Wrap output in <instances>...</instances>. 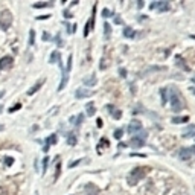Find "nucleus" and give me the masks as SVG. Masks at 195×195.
<instances>
[{"instance_id": "11", "label": "nucleus", "mask_w": 195, "mask_h": 195, "mask_svg": "<svg viewBox=\"0 0 195 195\" xmlns=\"http://www.w3.org/2000/svg\"><path fill=\"white\" fill-rule=\"evenodd\" d=\"M55 143H57V134H52L50 137L46 139V143H44V146H43L44 152H47L49 148H50V145H55Z\"/></svg>"}, {"instance_id": "45", "label": "nucleus", "mask_w": 195, "mask_h": 195, "mask_svg": "<svg viewBox=\"0 0 195 195\" xmlns=\"http://www.w3.org/2000/svg\"><path fill=\"white\" fill-rule=\"evenodd\" d=\"M2 194H3V189H2V188H0V195H2Z\"/></svg>"}, {"instance_id": "25", "label": "nucleus", "mask_w": 195, "mask_h": 195, "mask_svg": "<svg viewBox=\"0 0 195 195\" xmlns=\"http://www.w3.org/2000/svg\"><path fill=\"white\" fill-rule=\"evenodd\" d=\"M134 137H137V139H140V140H146V137H148V134H146V131H143V130H142V131H139L137 134H134Z\"/></svg>"}, {"instance_id": "2", "label": "nucleus", "mask_w": 195, "mask_h": 195, "mask_svg": "<svg viewBox=\"0 0 195 195\" xmlns=\"http://www.w3.org/2000/svg\"><path fill=\"white\" fill-rule=\"evenodd\" d=\"M149 171L151 169L148 166H137V168H134V169L130 172V175H128V185H131V186L137 185L142 178H145L148 175Z\"/></svg>"}, {"instance_id": "7", "label": "nucleus", "mask_w": 195, "mask_h": 195, "mask_svg": "<svg viewBox=\"0 0 195 195\" xmlns=\"http://www.w3.org/2000/svg\"><path fill=\"white\" fill-rule=\"evenodd\" d=\"M92 95H93V92H92V90H88V88H85V87H81V88H78L76 92H75V96H76L78 99L90 98Z\"/></svg>"}, {"instance_id": "9", "label": "nucleus", "mask_w": 195, "mask_h": 195, "mask_svg": "<svg viewBox=\"0 0 195 195\" xmlns=\"http://www.w3.org/2000/svg\"><path fill=\"white\" fill-rule=\"evenodd\" d=\"M12 64H14V60H12V57H3L2 60H0V69L2 70H6V69H11Z\"/></svg>"}, {"instance_id": "8", "label": "nucleus", "mask_w": 195, "mask_h": 195, "mask_svg": "<svg viewBox=\"0 0 195 195\" xmlns=\"http://www.w3.org/2000/svg\"><path fill=\"white\" fill-rule=\"evenodd\" d=\"M139 131H142V124H140L139 121L130 122V125H128V133H130V134H137Z\"/></svg>"}, {"instance_id": "40", "label": "nucleus", "mask_w": 195, "mask_h": 195, "mask_svg": "<svg viewBox=\"0 0 195 195\" xmlns=\"http://www.w3.org/2000/svg\"><path fill=\"white\" fill-rule=\"evenodd\" d=\"M102 127V119H98V128Z\"/></svg>"}, {"instance_id": "1", "label": "nucleus", "mask_w": 195, "mask_h": 195, "mask_svg": "<svg viewBox=\"0 0 195 195\" xmlns=\"http://www.w3.org/2000/svg\"><path fill=\"white\" fill-rule=\"evenodd\" d=\"M168 93H169V96H168V99H169L171 102V108L172 111H180V110H183L185 108V99L181 98V93L178 92V88L175 87H171L169 90H168Z\"/></svg>"}, {"instance_id": "36", "label": "nucleus", "mask_w": 195, "mask_h": 195, "mask_svg": "<svg viewBox=\"0 0 195 195\" xmlns=\"http://www.w3.org/2000/svg\"><path fill=\"white\" fill-rule=\"evenodd\" d=\"M101 146H105V145H108V140L107 139H101V143H99Z\"/></svg>"}, {"instance_id": "46", "label": "nucleus", "mask_w": 195, "mask_h": 195, "mask_svg": "<svg viewBox=\"0 0 195 195\" xmlns=\"http://www.w3.org/2000/svg\"><path fill=\"white\" fill-rule=\"evenodd\" d=\"M2 110H3V107H2V105H0V113H2Z\"/></svg>"}, {"instance_id": "42", "label": "nucleus", "mask_w": 195, "mask_h": 195, "mask_svg": "<svg viewBox=\"0 0 195 195\" xmlns=\"http://www.w3.org/2000/svg\"><path fill=\"white\" fill-rule=\"evenodd\" d=\"M3 95H5V92H2V90H0V98H3Z\"/></svg>"}, {"instance_id": "4", "label": "nucleus", "mask_w": 195, "mask_h": 195, "mask_svg": "<svg viewBox=\"0 0 195 195\" xmlns=\"http://www.w3.org/2000/svg\"><path fill=\"white\" fill-rule=\"evenodd\" d=\"M171 8V5L165 2V0H160V2H152L151 3V9H157L159 12H166L168 9Z\"/></svg>"}, {"instance_id": "14", "label": "nucleus", "mask_w": 195, "mask_h": 195, "mask_svg": "<svg viewBox=\"0 0 195 195\" xmlns=\"http://www.w3.org/2000/svg\"><path fill=\"white\" fill-rule=\"evenodd\" d=\"M175 63H177V66H178V67H181L185 72H189V66L185 63V60L181 58L180 55H177V57H175Z\"/></svg>"}, {"instance_id": "41", "label": "nucleus", "mask_w": 195, "mask_h": 195, "mask_svg": "<svg viewBox=\"0 0 195 195\" xmlns=\"http://www.w3.org/2000/svg\"><path fill=\"white\" fill-rule=\"evenodd\" d=\"M191 92H192V93L195 95V87H191Z\"/></svg>"}, {"instance_id": "12", "label": "nucleus", "mask_w": 195, "mask_h": 195, "mask_svg": "<svg viewBox=\"0 0 195 195\" xmlns=\"http://www.w3.org/2000/svg\"><path fill=\"white\" fill-rule=\"evenodd\" d=\"M85 194L87 195H99V189L93 183H88V185H85Z\"/></svg>"}, {"instance_id": "17", "label": "nucleus", "mask_w": 195, "mask_h": 195, "mask_svg": "<svg viewBox=\"0 0 195 195\" xmlns=\"http://www.w3.org/2000/svg\"><path fill=\"white\" fill-rule=\"evenodd\" d=\"M96 84V75H90L87 78H84V85H95Z\"/></svg>"}, {"instance_id": "23", "label": "nucleus", "mask_w": 195, "mask_h": 195, "mask_svg": "<svg viewBox=\"0 0 195 195\" xmlns=\"http://www.w3.org/2000/svg\"><path fill=\"white\" fill-rule=\"evenodd\" d=\"M159 70H166V67H165V66H154V67H148V69H145V73H148V72H159Z\"/></svg>"}, {"instance_id": "20", "label": "nucleus", "mask_w": 195, "mask_h": 195, "mask_svg": "<svg viewBox=\"0 0 195 195\" xmlns=\"http://www.w3.org/2000/svg\"><path fill=\"white\" fill-rule=\"evenodd\" d=\"M67 143H69L70 146H75V145H76V136H75L73 133H69V134H67Z\"/></svg>"}, {"instance_id": "10", "label": "nucleus", "mask_w": 195, "mask_h": 195, "mask_svg": "<svg viewBox=\"0 0 195 195\" xmlns=\"http://www.w3.org/2000/svg\"><path fill=\"white\" fill-rule=\"evenodd\" d=\"M107 111L108 114H111L114 119H121L122 118V110H119L118 107H114V105H107Z\"/></svg>"}, {"instance_id": "38", "label": "nucleus", "mask_w": 195, "mask_h": 195, "mask_svg": "<svg viewBox=\"0 0 195 195\" xmlns=\"http://www.w3.org/2000/svg\"><path fill=\"white\" fill-rule=\"evenodd\" d=\"M43 40H46V41H47V40H50V37H49V34H47V32H44V34H43Z\"/></svg>"}, {"instance_id": "37", "label": "nucleus", "mask_w": 195, "mask_h": 195, "mask_svg": "<svg viewBox=\"0 0 195 195\" xmlns=\"http://www.w3.org/2000/svg\"><path fill=\"white\" fill-rule=\"evenodd\" d=\"M119 73H121V76H122V78H125V76H127V70H125V69H119Z\"/></svg>"}, {"instance_id": "5", "label": "nucleus", "mask_w": 195, "mask_h": 195, "mask_svg": "<svg viewBox=\"0 0 195 195\" xmlns=\"http://www.w3.org/2000/svg\"><path fill=\"white\" fill-rule=\"evenodd\" d=\"M194 155H195V146L183 148L180 151V159L181 160H191V159H194Z\"/></svg>"}, {"instance_id": "34", "label": "nucleus", "mask_w": 195, "mask_h": 195, "mask_svg": "<svg viewBox=\"0 0 195 195\" xmlns=\"http://www.w3.org/2000/svg\"><path fill=\"white\" fill-rule=\"evenodd\" d=\"M102 15H104V17H111V15H113V12L108 11V9H104V11H102Z\"/></svg>"}, {"instance_id": "13", "label": "nucleus", "mask_w": 195, "mask_h": 195, "mask_svg": "<svg viewBox=\"0 0 195 195\" xmlns=\"http://www.w3.org/2000/svg\"><path fill=\"white\" fill-rule=\"evenodd\" d=\"M183 137L186 139H191V137H195V125H189L185 131H183Z\"/></svg>"}, {"instance_id": "27", "label": "nucleus", "mask_w": 195, "mask_h": 195, "mask_svg": "<svg viewBox=\"0 0 195 195\" xmlns=\"http://www.w3.org/2000/svg\"><path fill=\"white\" fill-rule=\"evenodd\" d=\"M20 108H21V104L18 102V104H15V105H12V107H11V108H9L8 111H9V113H14V111H17V110H20Z\"/></svg>"}, {"instance_id": "31", "label": "nucleus", "mask_w": 195, "mask_h": 195, "mask_svg": "<svg viewBox=\"0 0 195 195\" xmlns=\"http://www.w3.org/2000/svg\"><path fill=\"white\" fill-rule=\"evenodd\" d=\"M122 134H124V130H121V128L114 131V137H116V139H121V137H122Z\"/></svg>"}, {"instance_id": "29", "label": "nucleus", "mask_w": 195, "mask_h": 195, "mask_svg": "<svg viewBox=\"0 0 195 195\" xmlns=\"http://www.w3.org/2000/svg\"><path fill=\"white\" fill-rule=\"evenodd\" d=\"M60 174H61V163H58V165H57V172H55V177H54V180H55V181L58 180Z\"/></svg>"}, {"instance_id": "22", "label": "nucleus", "mask_w": 195, "mask_h": 195, "mask_svg": "<svg viewBox=\"0 0 195 195\" xmlns=\"http://www.w3.org/2000/svg\"><path fill=\"white\" fill-rule=\"evenodd\" d=\"M49 63H60V52H52L50 54V60H49Z\"/></svg>"}, {"instance_id": "21", "label": "nucleus", "mask_w": 195, "mask_h": 195, "mask_svg": "<svg viewBox=\"0 0 195 195\" xmlns=\"http://www.w3.org/2000/svg\"><path fill=\"white\" fill-rule=\"evenodd\" d=\"M104 34H105V38L108 40L110 38V35H111V28H110V23H104Z\"/></svg>"}, {"instance_id": "15", "label": "nucleus", "mask_w": 195, "mask_h": 195, "mask_svg": "<svg viewBox=\"0 0 195 195\" xmlns=\"http://www.w3.org/2000/svg\"><path fill=\"white\" fill-rule=\"evenodd\" d=\"M130 143H131L133 145V148H142V146H143L145 145V142L143 140H140V139H137V137H131V140H130Z\"/></svg>"}, {"instance_id": "6", "label": "nucleus", "mask_w": 195, "mask_h": 195, "mask_svg": "<svg viewBox=\"0 0 195 195\" xmlns=\"http://www.w3.org/2000/svg\"><path fill=\"white\" fill-rule=\"evenodd\" d=\"M95 11H96V5L93 6L92 17H90V20L85 23V28H84V37H87V35H88V32H90V31H93V28H95Z\"/></svg>"}, {"instance_id": "33", "label": "nucleus", "mask_w": 195, "mask_h": 195, "mask_svg": "<svg viewBox=\"0 0 195 195\" xmlns=\"http://www.w3.org/2000/svg\"><path fill=\"white\" fill-rule=\"evenodd\" d=\"M34 37H35V32L31 29V32H29V44H31V46L34 44Z\"/></svg>"}, {"instance_id": "19", "label": "nucleus", "mask_w": 195, "mask_h": 195, "mask_svg": "<svg viewBox=\"0 0 195 195\" xmlns=\"http://www.w3.org/2000/svg\"><path fill=\"white\" fill-rule=\"evenodd\" d=\"M85 110H87V114H88V116H93V114L96 113V110H95V104H93V102H88V104H87V107H85Z\"/></svg>"}, {"instance_id": "16", "label": "nucleus", "mask_w": 195, "mask_h": 195, "mask_svg": "<svg viewBox=\"0 0 195 195\" xmlns=\"http://www.w3.org/2000/svg\"><path fill=\"white\" fill-rule=\"evenodd\" d=\"M43 84H44V79H40V81H38V82H37L32 88H29V90H28V95L31 96V95H34L35 92H38V90L41 88V85H43Z\"/></svg>"}, {"instance_id": "3", "label": "nucleus", "mask_w": 195, "mask_h": 195, "mask_svg": "<svg viewBox=\"0 0 195 195\" xmlns=\"http://www.w3.org/2000/svg\"><path fill=\"white\" fill-rule=\"evenodd\" d=\"M11 24H12V14H11V11H8V9L0 11V29H2V31H8Z\"/></svg>"}, {"instance_id": "24", "label": "nucleus", "mask_w": 195, "mask_h": 195, "mask_svg": "<svg viewBox=\"0 0 195 195\" xmlns=\"http://www.w3.org/2000/svg\"><path fill=\"white\" fill-rule=\"evenodd\" d=\"M188 121H189V116H183V118H174V119H172L174 124H185V122H188Z\"/></svg>"}, {"instance_id": "18", "label": "nucleus", "mask_w": 195, "mask_h": 195, "mask_svg": "<svg viewBox=\"0 0 195 195\" xmlns=\"http://www.w3.org/2000/svg\"><path fill=\"white\" fill-rule=\"evenodd\" d=\"M124 37H127V38H134V37H136V32L130 28V26H125V28H124Z\"/></svg>"}, {"instance_id": "32", "label": "nucleus", "mask_w": 195, "mask_h": 195, "mask_svg": "<svg viewBox=\"0 0 195 195\" xmlns=\"http://www.w3.org/2000/svg\"><path fill=\"white\" fill-rule=\"evenodd\" d=\"M47 6H50V3H34V8H47Z\"/></svg>"}, {"instance_id": "43", "label": "nucleus", "mask_w": 195, "mask_h": 195, "mask_svg": "<svg viewBox=\"0 0 195 195\" xmlns=\"http://www.w3.org/2000/svg\"><path fill=\"white\" fill-rule=\"evenodd\" d=\"M191 81H192V82H194V84H195V75H194V76H192V79H191Z\"/></svg>"}, {"instance_id": "35", "label": "nucleus", "mask_w": 195, "mask_h": 195, "mask_svg": "<svg viewBox=\"0 0 195 195\" xmlns=\"http://www.w3.org/2000/svg\"><path fill=\"white\" fill-rule=\"evenodd\" d=\"M12 162H14V160H12V157H6V159H5V165H6V166H11Z\"/></svg>"}, {"instance_id": "28", "label": "nucleus", "mask_w": 195, "mask_h": 195, "mask_svg": "<svg viewBox=\"0 0 195 195\" xmlns=\"http://www.w3.org/2000/svg\"><path fill=\"white\" fill-rule=\"evenodd\" d=\"M72 60H73V57H72V55H69V60H67V67L64 69L67 73H69V72H70V69H72Z\"/></svg>"}, {"instance_id": "44", "label": "nucleus", "mask_w": 195, "mask_h": 195, "mask_svg": "<svg viewBox=\"0 0 195 195\" xmlns=\"http://www.w3.org/2000/svg\"><path fill=\"white\" fill-rule=\"evenodd\" d=\"M3 130H5V127H3V125H0V131H3Z\"/></svg>"}, {"instance_id": "30", "label": "nucleus", "mask_w": 195, "mask_h": 195, "mask_svg": "<svg viewBox=\"0 0 195 195\" xmlns=\"http://www.w3.org/2000/svg\"><path fill=\"white\" fill-rule=\"evenodd\" d=\"M47 163H49V157H44L43 159V174L47 171Z\"/></svg>"}, {"instance_id": "26", "label": "nucleus", "mask_w": 195, "mask_h": 195, "mask_svg": "<svg viewBox=\"0 0 195 195\" xmlns=\"http://www.w3.org/2000/svg\"><path fill=\"white\" fill-rule=\"evenodd\" d=\"M160 93H162V102L166 104V102H168V96H166L168 90H166V88H162V90H160Z\"/></svg>"}, {"instance_id": "39", "label": "nucleus", "mask_w": 195, "mask_h": 195, "mask_svg": "<svg viewBox=\"0 0 195 195\" xmlns=\"http://www.w3.org/2000/svg\"><path fill=\"white\" fill-rule=\"evenodd\" d=\"M64 17H67V18H70V17H72V14H70V12H69V11H64Z\"/></svg>"}]
</instances>
